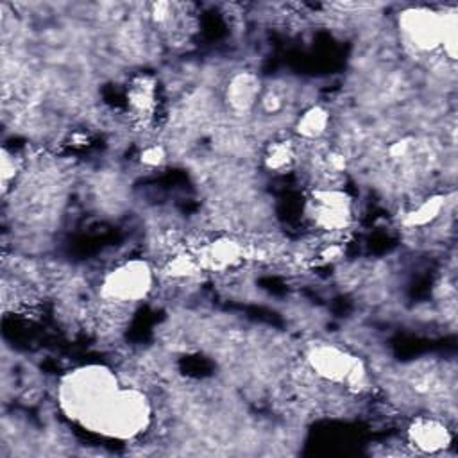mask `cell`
Returning a JSON list of instances; mask_svg holds the SVG:
<instances>
[{
    "label": "cell",
    "instance_id": "3957f363",
    "mask_svg": "<svg viewBox=\"0 0 458 458\" xmlns=\"http://www.w3.org/2000/svg\"><path fill=\"white\" fill-rule=\"evenodd\" d=\"M152 274L143 261H127L111 270L102 283V295L116 302H131L145 297L150 290Z\"/></svg>",
    "mask_w": 458,
    "mask_h": 458
},
{
    "label": "cell",
    "instance_id": "30bf717a",
    "mask_svg": "<svg viewBox=\"0 0 458 458\" xmlns=\"http://www.w3.org/2000/svg\"><path fill=\"white\" fill-rule=\"evenodd\" d=\"M327 111L315 106V107H310L297 122V132L304 138H318L324 131H326V125H327Z\"/></svg>",
    "mask_w": 458,
    "mask_h": 458
},
{
    "label": "cell",
    "instance_id": "7a4b0ae2",
    "mask_svg": "<svg viewBox=\"0 0 458 458\" xmlns=\"http://www.w3.org/2000/svg\"><path fill=\"white\" fill-rule=\"evenodd\" d=\"M147 420L148 404L145 397L136 390H118L91 428L114 437H131L141 431Z\"/></svg>",
    "mask_w": 458,
    "mask_h": 458
},
{
    "label": "cell",
    "instance_id": "52a82bcc",
    "mask_svg": "<svg viewBox=\"0 0 458 458\" xmlns=\"http://www.w3.org/2000/svg\"><path fill=\"white\" fill-rule=\"evenodd\" d=\"M243 254H245L243 245L238 243L236 240L218 238V240L208 243L206 247H202L197 259H199V263H202L208 268L224 270V268L238 263L243 258Z\"/></svg>",
    "mask_w": 458,
    "mask_h": 458
},
{
    "label": "cell",
    "instance_id": "6da1fadb",
    "mask_svg": "<svg viewBox=\"0 0 458 458\" xmlns=\"http://www.w3.org/2000/svg\"><path fill=\"white\" fill-rule=\"evenodd\" d=\"M118 390L116 379L109 370L89 367L68 376L61 386V401L73 417H81L91 426Z\"/></svg>",
    "mask_w": 458,
    "mask_h": 458
},
{
    "label": "cell",
    "instance_id": "ba28073f",
    "mask_svg": "<svg viewBox=\"0 0 458 458\" xmlns=\"http://www.w3.org/2000/svg\"><path fill=\"white\" fill-rule=\"evenodd\" d=\"M408 435L411 444L424 453L440 451L449 444V433L445 426L435 419H417L411 424Z\"/></svg>",
    "mask_w": 458,
    "mask_h": 458
},
{
    "label": "cell",
    "instance_id": "277c9868",
    "mask_svg": "<svg viewBox=\"0 0 458 458\" xmlns=\"http://www.w3.org/2000/svg\"><path fill=\"white\" fill-rule=\"evenodd\" d=\"M308 361L320 377L335 383L352 385L360 383L365 376V369L358 358L329 344L311 347L308 352Z\"/></svg>",
    "mask_w": 458,
    "mask_h": 458
},
{
    "label": "cell",
    "instance_id": "4fadbf2b",
    "mask_svg": "<svg viewBox=\"0 0 458 458\" xmlns=\"http://www.w3.org/2000/svg\"><path fill=\"white\" fill-rule=\"evenodd\" d=\"M163 157H165V152L157 145H150L141 152V161L147 165H159L163 161Z\"/></svg>",
    "mask_w": 458,
    "mask_h": 458
},
{
    "label": "cell",
    "instance_id": "8992f818",
    "mask_svg": "<svg viewBox=\"0 0 458 458\" xmlns=\"http://www.w3.org/2000/svg\"><path fill=\"white\" fill-rule=\"evenodd\" d=\"M315 222L324 229H342L351 216L349 199L338 190H320L315 193Z\"/></svg>",
    "mask_w": 458,
    "mask_h": 458
},
{
    "label": "cell",
    "instance_id": "5b68a950",
    "mask_svg": "<svg viewBox=\"0 0 458 458\" xmlns=\"http://www.w3.org/2000/svg\"><path fill=\"white\" fill-rule=\"evenodd\" d=\"M445 14H437L428 9H411L403 14L401 27L408 39L420 50H433L442 45Z\"/></svg>",
    "mask_w": 458,
    "mask_h": 458
},
{
    "label": "cell",
    "instance_id": "9c48e42d",
    "mask_svg": "<svg viewBox=\"0 0 458 458\" xmlns=\"http://www.w3.org/2000/svg\"><path fill=\"white\" fill-rule=\"evenodd\" d=\"M258 93H259V84L256 77L250 73H240L231 81L227 98L236 111H245L256 102Z\"/></svg>",
    "mask_w": 458,
    "mask_h": 458
},
{
    "label": "cell",
    "instance_id": "7c38bea8",
    "mask_svg": "<svg viewBox=\"0 0 458 458\" xmlns=\"http://www.w3.org/2000/svg\"><path fill=\"white\" fill-rule=\"evenodd\" d=\"M293 154H292V148L290 145L286 143H276L270 147L265 161H267V166L272 168V170H281L284 166H288V163L292 161Z\"/></svg>",
    "mask_w": 458,
    "mask_h": 458
},
{
    "label": "cell",
    "instance_id": "8fae6325",
    "mask_svg": "<svg viewBox=\"0 0 458 458\" xmlns=\"http://www.w3.org/2000/svg\"><path fill=\"white\" fill-rule=\"evenodd\" d=\"M444 206V197H431L426 199L424 202H420L417 208H413L406 218H404V225H426L431 220H435L438 216V213L442 211Z\"/></svg>",
    "mask_w": 458,
    "mask_h": 458
}]
</instances>
